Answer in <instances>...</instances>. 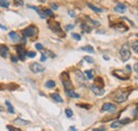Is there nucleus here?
Returning <instances> with one entry per match:
<instances>
[{"mask_svg":"<svg viewBox=\"0 0 138 131\" xmlns=\"http://www.w3.org/2000/svg\"><path fill=\"white\" fill-rule=\"evenodd\" d=\"M9 37L11 38V40L14 41V42H17V41L20 40V38H19V36H18V34L15 33V32H10V33H9Z\"/></svg>","mask_w":138,"mask_h":131,"instance_id":"13","label":"nucleus"},{"mask_svg":"<svg viewBox=\"0 0 138 131\" xmlns=\"http://www.w3.org/2000/svg\"><path fill=\"white\" fill-rule=\"evenodd\" d=\"M96 86L97 87H100V88H103L104 82H103V79H102L101 77H97L96 78Z\"/></svg>","mask_w":138,"mask_h":131,"instance_id":"18","label":"nucleus"},{"mask_svg":"<svg viewBox=\"0 0 138 131\" xmlns=\"http://www.w3.org/2000/svg\"><path fill=\"white\" fill-rule=\"evenodd\" d=\"M71 36H72V38H74L76 40H81V36L79 34H76V33H72L71 34Z\"/></svg>","mask_w":138,"mask_h":131,"instance_id":"33","label":"nucleus"},{"mask_svg":"<svg viewBox=\"0 0 138 131\" xmlns=\"http://www.w3.org/2000/svg\"><path fill=\"white\" fill-rule=\"evenodd\" d=\"M135 113H136V115L138 116V106L136 107V111H135Z\"/></svg>","mask_w":138,"mask_h":131,"instance_id":"46","label":"nucleus"},{"mask_svg":"<svg viewBox=\"0 0 138 131\" xmlns=\"http://www.w3.org/2000/svg\"><path fill=\"white\" fill-rule=\"evenodd\" d=\"M30 70L32 71L33 73H42L45 71V67L38 62H33L30 65Z\"/></svg>","mask_w":138,"mask_h":131,"instance_id":"5","label":"nucleus"},{"mask_svg":"<svg viewBox=\"0 0 138 131\" xmlns=\"http://www.w3.org/2000/svg\"><path fill=\"white\" fill-rule=\"evenodd\" d=\"M46 87H47V88H54V87H55V81L48 80L46 82Z\"/></svg>","mask_w":138,"mask_h":131,"instance_id":"26","label":"nucleus"},{"mask_svg":"<svg viewBox=\"0 0 138 131\" xmlns=\"http://www.w3.org/2000/svg\"><path fill=\"white\" fill-rule=\"evenodd\" d=\"M6 128L9 129L10 131H21L20 129H18V128H15L14 126H10V125H9V126H6Z\"/></svg>","mask_w":138,"mask_h":131,"instance_id":"31","label":"nucleus"},{"mask_svg":"<svg viewBox=\"0 0 138 131\" xmlns=\"http://www.w3.org/2000/svg\"><path fill=\"white\" fill-rule=\"evenodd\" d=\"M35 48H36L38 51H43V46L41 45V43H36V45H35Z\"/></svg>","mask_w":138,"mask_h":131,"instance_id":"37","label":"nucleus"},{"mask_svg":"<svg viewBox=\"0 0 138 131\" xmlns=\"http://www.w3.org/2000/svg\"><path fill=\"white\" fill-rule=\"evenodd\" d=\"M61 79H62V84H63V86H64V88L66 90H70L72 88V82L70 81L69 74L67 72H63L61 74Z\"/></svg>","mask_w":138,"mask_h":131,"instance_id":"2","label":"nucleus"},{"mask_svg":"<svg viewBox=\"0 0 138 131\" xmlns=\"http://www.w3.org/2000/svg\"><path fill=\"white\" fill-rule=\"evenodd\" d=\"M113 75L114 76L118 77L119 79H122V80H124V79H129L130 75L129 74H125V72L123 70H115L113 72Z\"/></svg>","mask_w":138,"mask_h":131,"instance_id":"7","label":"nucleus"},{"mask_svg":"<svg viewBox=\"0 0 138 131\" xmlns=\"http://www.w3.org/2000/svg\"><path fill=\"white\" fill-rule=\"evenodd\" d=\"M90 90H92V92L93 94H96L97 96H101V95H103L105 93V90L103 88H100V87H97L96 85H92L90 86Z\"/></svg>","mask_w":138,"mask_h":131,"instance_id":"9","label":"nucleus"},{"mask_svg":"<svg viewBox=\"0 0 138 131\" xmlns=\"http://www.w3.org/2000/svg\"><path fill=\"white\" fill-rule=\"evenodd\" d=\"M37 33V29L34 26H29L23 30V36L25 37H33Z\"/></svg>","mask_w":138,"mask_h":131,"instance_id":"4","label":"nucleus"},{"mask_svg":"<svg viewBox=\"0 0 138 131\" xmlns=\"http://www.w3.org/2000/svg\"><path fill=\"white\" fill-rule=\"evenodd\" d=\"M66 94L68 95L69 97H72V98H79V97H80V95H79L78 93H76L71 89H70V90H66Z\"/></svg>","mask_w":138,"mask_h":131,"instance_id":"15","label":"nucleus"},{"mask_svg":"<svg viewBox=\"0 0 138 131\" xmlns=\"http://www.w3.org/2000/svg\"><path fill=\"white\" fill-rule=\"evenodd\" d=\"M78 107H81V108H85V109H89V108H90L89 105H83V104L78 105Z\"/></svg>","mask_w":138,"mask_h":131,"instance_id":"38","label":"nucleus"},{"mask_svg":"<svg viewBox=\"0 0 138 131\" xmlns=\"http://www.w3.org/2000/svg\"><path fill=\"white\" fill-rule=\"evenodd\" d=\"M0 1H3V0H0Z\"/></svg>","mask_w":138,"mask_h":131,"instance_id":"49","label":"nucleus"},{"mask_svg":"<svg viewBox=\"0 0 138 131\" xmlns=\"http://www.w3.org/2000/svg\"><path fill=\"white\" fill-rule=\"evenodd\" d=\"M35 55H36V53L33 52V51H30V52H28V53H27V56H28V57H30V58L35 57Z\"/></svg>","mask_w":138,"mask_h":131,"instance_id":"32","label":"nucleus"},{"mask_svg":"<svg viewBox=\"0 0 138 131\" xmlns=\"http://www.w3.org/2000/svg\"><path fill=\"white\" fill-rule=\"evenodd\" d=\"M122 124H121V121H116V122H114L110 124V127L112 128H119V127H121Z\"/></svg>","mask_w":138,"mask_h":131,"instance_id":"23","label":"nucleus"},{"mask_svg":"<svg viewBox=\"0 0 138 131\" xmlns=\"http://www.w3.org/2000/svg\"><path fill=\"white\" fill-rule=\"evenodd\" d=\"M14 124H20V125H30L31 122H28V121H25V120H21V118H17V120L14 121Z\"/></svg>","mask_w":138,"mask_h":131,"instance_id":"16","label":"nucleus"},{"mask_svg":"<svg viewBox=\"0 0 138 131\" xmlns=\"http://www.w3.org/2000/svg\"><path fill=\"white\" fill-rule=\"evenodd\" d=\"M81 27H82V29H83V30H84V31L86 32V33H89V32L92 31V27H90V26H88L86 25L85 22H83V23H82V25H81Z\"/></svg>","mask_w":138,"mask_h":131,"instance_id":"22","label":"nucleus"},{"mask_svg":"<svg viewBox=\"0 0 138 131\" xmlns=\"http://www.w3.org/2000/svg\"><path fill=\"white\" fill-rule=\"evenodd\" d=\"M130 92L128 91V92H124V91H117V93L115 94V96H114V100H115V102L119 103V104H121V103H123L128 100V96H129Z\"/></svg>","mask_w":138,"mask_h":131,"instance_id":"3","label":"nucleus"},{"mask_svg":"<svg viewBox=\"0 0 138 131\" xmlns=\"http://www.w3.org/2000/svg\"><path fill=\"white\" fill-rule=\"evenodd\" d=\"M43 12H44L46 17H47V16H50V17H51V16H53V13H52V11H51V10H44Z\"/></svg>","mask_w":138,"mask_h":131,"instance_id":"29","label":"nucleus"},{"mask_svg":"<svg viewBox=\"0 0 138 131\" xmlns=\"http://www.w3.org/2000/svg\"><path fill=\"white\" fill-rule=\"evenodd\" d=\"M10 5V3L7 0H3V1H0V6L1 7H7Z\"/></svg>","mask_w":138,"mask_h":131,"instance_id":"27","label":"nucleus"},{"mask_svg":"<svg viewBox=\"0 0 138 131\" xmlns=\"http://www.w3.org/2000/svg\"><path fill=\"white\" fill-rule=\"evenodd\" d=\"M65 113H66V116L67 117H71L72 114H73V112L71 111V109H66L65 110Z\"/></svg>","mask_w":138,"mask_h":131,"instance_id":"30","label":"nucleus"},{"mask_svg":"<svg viewBox=\"0 0 138 131\" xmlns=\"http://www.w3.org/2000/svg\"><path fill=\"white\" fill-rule=\"evenodd\" d=\"M81 50H82V51H86V52H89V53H93V52H94L93 48H92V47H90V46L82 47V48H81Z\"/></svg>","mask_w":138,"mask_h":131,"instance_id":"20","label":"nucleus"},{"mask_svg":"<svg viewBox=\"0 0 138 131\" xmlns=\"http://www.w3.org/2000/svg\"><path fill=\"white\" fill-rule=\"evenodd\" d=\"M134 70H135V72L138 75V63H135V65H134Z\"/></svg>","mask_w":138,"mask_h":131,"instance_id":"40","label":"nucleus"},{"mask_svg":"<svg viewBox=\"0 0 138 131\" xmlns=\"http://www.w3.org/2000/svg\"><path fill=\"white\" fill-rule=\"evenodd\" d=\"M136 36H137V37H138V34H137V35H136Z\"/></svg>","mask_w":138,"mask_h":131,"instance_id":"48","label":"nucleus"},{"mask_svg":"<svg viewBox=\"0 0 138 131\" xmlns=\"http://www.w3.org/2000/svg\"><path fill=\"white\" fill-rule=\"evenodd\" d=\"M49 27L55 33H58V34H62V29H61V26L60 23L56 22V21H49Z\"/></svg>","mask_w":138,"mask_h":131,"instance_id":"8","label":"nucleus"},{"mask_svg":"<svg viewBox=\"0 0 138 131\" xmlns=\"http://www.w3.org/2000/svg\"><path fill=\"white\" fill-rule=\"evenodd\" d=\"M132 49H133L134 52L138 54V40H136V41H134V42H133V45H132Z\"/></svg>","mask_w":138,"mask_h":131,"instance_id":"25","label":"nucleus"},{"mask_svg":"<svg viewBox=\"0 0 138 131\" xmlns=\"http://www.w3.org/2000/svg\"><path fill=\"white\" fill-rule=\"evenodd\" d=\"M114 10H115L116 12H119V13H124V11L127 10V6H125L124 4H122V3H117Z\"/></svg>","mask_w":138,"mask_h":131,"instance_id":"12","label":"nucleus"},{"mask_svg":"<svg viewBox=\"0 0 138 131\" xmlns=\"http://www.w3.org/2000/svg\"><path fill=\"white\" fill-rule=\"evenodd\" d=\"M16 51H17V53H18V58L20 59V60H25L28 52H26L25 49H23L22 47H20V46L16 47Z\"/></svg>","mask_w":138,"mask_h":131,"instance_id":"10","label":"nucleus"},{"mask_svg":"<svg viewBox=\"0 0 138 131\" xmlns=\"http://www.w3.org/2000/svg\"><path fill=\"white\" fill-rule=\"evenodd\" d=\"M70 130H73V131H76V128H74V127H70Z\"/></svg>","mask_w":138,"mask_h":131,"instance_id":"47","label":"nucleus"},{"mask_svg":"<svg viewBox=\"0 0 138 131\" xmlns=\"http://www.w3.org/2000/svg\"><path fill=\"white\" fill-rule=\"evenodd\" d=\"M51 9H53V10H57V5H56V4H54V3H52V4H51Z\"/></svg>","mask_w":138,"mask_h":131,"instance_id":"42","label":"nucleus"},{"mask_svg":"<svg viewBox=\"0 0 138 131\" xmlns=\"http://www.w3.org/2000/svg\"><path fill=\"white\" fill-rule=\"evenodd\" d=\"M88 7L89 9H92V11H94V12H98V13H102V9H100V7H97V6H94L93 4H90V3H88Z\"/></svg>","mask_w":138,"mask_h":131,"instance_id":"21","label":"nucleus"},{"mask_svg":"<svg viewBox=\"0 0 138 131\" xmlns=\"http://www.w3.org/2000/svg\"><path fill=\"white\" fill-rule=\"evenodd\" d=\"M51 97H52L55 102H57V103H63V98H62L57 93H52V94H51Z\"/></svg>","mask_w":138,"mask_h":131,"instance_id":"17","label":"nucleus"},{"mask_svg":"<svg viewBox=\"0 0 138 131\" xmlns=\"http://www.w3.org/2000/svg\"><path fill=\"white\" fill-rule=\"evenodd\" d=\"M102 111H106V112H115V111H117V107L116 105L112 104V103H105V104H103V106H102Z\"/></svg>","mask_w":138,"mask_h":131,"instance_id":"6","label":"nucleus"},{"mask_svg":"<svg viewBox=\"0 0 138 131\" xmlns=\"http://www.w3.org/2000/svg\"><path fill=\"white\" fill-rule=\"evenodd\" d=\"M13 1H14V5H16V6L23 5V1H22V0H13Z\"/></svg>","mask_w":138,"mask_h":131,"instance_id":"28","label":"nucleus"},{"mask_svg":"<svg viewBox=\"0 0 138 131\" xmlns=\"http://www.w3.org/2000/svg\"><path fill=\"white\" fill-rule=\"evenodd\" d=\"M84 59H85V60H86V61H87V62H89V63H92V62H93V59H92V57H88V56H85V57H84Z\"/></svg>","mask_w":138,"mask_h":131,"instance_id":"35","label":"nucleus"},{"mask_svg":"<svg viewBox=\"0 0 138 131\" xmlns=\"http://www.w3.org/2000/svg\"><path fill=\"white\" fill-rule=\"evenodd\" d=\"M5 105H6V107H7V111H9L10 113H14V108H13V106H12V104L10 102H5Z\"/></svg>","mask_w":138,"mask_h":131,"instance_id":"24","label":"nucleus"},{"mask_svg":"<svg viewBox=\"0 0 138 131\" xmlns=\"http://www.w3.org/2000/svg\"><path fill=\"white\" fill-rule=\"evenodd\" d=\"M86 18H87L88 20H89L90 22H92V23L93 26H99V22H98V21H94V20H92V19H90L89 17H86Z\"/></svg>","mask_w":138,"mask_h":131,"instance_id":"36","label":"nucleus"},{"mask_svg":"<svg viewBox=\"0 0 138 131\" xmlns=\"http://www.w3.org/2000/svg\"><path fill=\"white\" fill-rule=\"evenodd\" d=\"M106 130V128L104 126H102V127H100V128H94L92 131H105Z\"/></svg>","mask_w":138,"mask_h":131,"instance_id":"34","label":"nucleus"},{"mask_svg":"<svg viewBox=\"0 0 138 131\" xmlns=\"http://www.w3.org/2000/svg\"><path fill=\"white\" fill-rule=\"evenodd\" d=\"M68 13H69V16H70V17H76V15H74V13H73L72 11H69Z\"/></svg>","mask_w":138,"mask_h":131,"instance_id":"41","label":"nucleus"},{"mask_svg":"<svg viewBox=\"0 0 138 131\" xmlns=\"http://www.w3.org/2000/svg\"><path fill=\"white\" fill-rule=\"evenodd\" d=\"M120 56L123 61H127L131 58V50H130V47L128 43H124L120 49Z\"/></svg>","mask_w":138,"mask_h":131,"instance_id":"1","label":"nucleus"},{"mask_svg":"<svg viewBox=\"0 0 138 131\" xmlns=\"http://www.w3.org/2000/svg\"><path fill=\"white\" fill-rule=\"evenodd\" d=\"M74 27L73 25H68V26H66V31H70V30H72Z\"/></svg>","mask_w":138,"mask_h":131,"instance_id":"39","label":"nucleus"},{"mask_svg":"<svg viewBox=\"0 0 138 131\" xmlns=\"http://www.w3.org/2000/svg\"><path fill=\"white\" fill-rule=\"evenodd\" d=\"M11 59H12V61H13V62H16V61L18 60V58H17V57H15V56H12Z\"/></svg>","mask_w":138,"mask_h":131,"instance_id":"43","label":"nucleus"},{"mask_svg":"<svg viewBox=\"0 0 138 131\" xmlns=\"http://www.w3.org/2000/svg\"><path fill=\"white\" fill-rule=\"evenodd\" d=\"M85 76L88 79H92L93 78V70H86L85 71Z\"/></svg>","mask_w":138,"mask_h":131,"instance_id":"19","label":"nucleus"},{"mask_svg":"<svg viewBox=\"0 0 138 131\" xmlns=\"http://www.w3.org/2000/svg\"><path fill=\"white\" fill-rule=\"evenodd\" d=\"M0 29H2V30H6V26H1V25H0Z\"/></svg>","mask_w":138,"mask_h":131,"instance_id":"44","label":"nucleus"},{"mask_svg":"<svg viewBox=\"0 0 138 131\" xmlns=\"http://www.w3.org/2000/svg\"><path fill=\"white\" fill-rule=\"evenodd\" d=\"M76 76L78 78L79 82H81V84H85V77L84 75H83L81 72H79V71H76Z\"/></svg>","mask_w":138,"mask_h":131,"instance_id":"14","label":"nucleus"},{"mask_svg":"<svg viewBox=\"0 0 138 131\" xmlns=\"http://www.w3.org/2000/svg\"><path fill=\"white\" fill-rule=\"evenodd\" d=\"M41 60H42V61H45V60H46V57H45V55H43V56H42Z\"/></svg>","mask_w":138,"mask_h":131,"instance_id":"45","label":"nucleus"},{"mask_svg":"<svg viewBox=\"0 0 138 131\" xmlns=\"http://www.w3.org/2000/svg\"><path fill=\"white\" fill-rule=\"evenodd\" d=\"M7 53H9V49H7V47L4 46V45L0 46V55H1L2 57H6Z\"/></svg>","mask_w":138,"mask_h":131,"instance_id":"11","label":"nucleus"}]
</instances>
